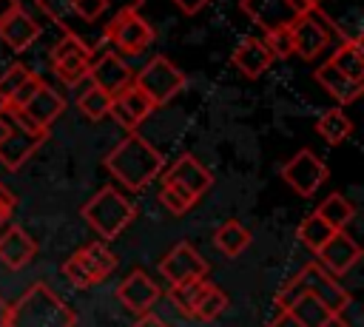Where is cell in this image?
<instances>
[{
    "instance_id": "7",
    "label": "cell",
    "mask_w": 364,
    "mask_h": 327,
    "mask_svg": "<svg viewBox=\"0 0 364 327\" xmlns=\"http://www.w3.org/2000/svg\"><path fill=\"white\" fill-rule=\"evenodd\" d=\"M102 37H105V43L114 45V51L119 57L122 54L136 57V54H142L154 43V28H151V23L136 9H128V11H117L108 20Z\"/></svg>"
},
{
    "instance_id": "3",
    "label": "cell",
    "mask_w": 364,
    "mask_h": 327,
    "mask_svg": "<svg viewBox=\"0 0 364 327\" xmlns=\"http://www.w3.org/2000/svg\"><path fill=\"white\" fill-rule=\"evenodd\" d=\"M299 293H310V296H316V299L324 301L336 316L353 301V296L347 293V287H341L338 279L330 276L318 262L304 264L290 282H284V287L276 293V313H282Z\"/></svg>"
},
{
    "instance_id": "16",
    "label": "cell",
    "mask_w": 364,
    "mask_h": 327,
    "mask_svg": "<svg viewBox=\"0 0 364 327\" xmlns=\"http://www.w3.org/2000/svg\"><path fill=\"white\" fill-rule=\"evenodd\" d=\"M151 111H154V102L136 85H128L117 97H111V108H108V114L114 117V122L119 128H125V131H136Z\"/></svg>"
},
{
    "instance_id": "4",
    "label": "cell",
    "mask_w": 364,
    "mask_h": 327,
    "mask_svg": "<svg viewBox=\"0 0 364 327\" xmlns=\"http://www.w3.org/2000/svg\"><path fill=\"white\" fill-rule=\"evenodd\" d=\"M80 213L102 242H114L136 219V205L128 196H122L114 185H105L82 205Z\"/></svg>"
},
{
    "instance_id": "28",
    "label": "cell",
    "mask_w": 364,
    "mask_h": 327,
    "mask_svg": "<svg viewBox=\"0 0 364 327\" xmlns=\"http://www.w3.org/2000/svg\"><path fill=\"white\" fill-rule=\"evenodd\" d=\"M316 213H318L333 230H344V227L353 222L355 208H353V202H350L347 196H341V193H330V196L316 208Z\"/></svg>"
},
{
    "instance_id": "27",
    "label": "cell",
    "mask_w": 364,
    "mask_h": 327,
    "mask_svg": "<svg viewBox=\"0 0 364 327\" xmlns=\"http://www.w3.org/2000/svg\"><path fill=\"white\" fill-rule=\"evenodd\" d=\"M316 134H318L324 142H330V145H341V142L353 134V122H350V117H347L341 108H330V111H324V114L318 117Z\"/></svg>"
},
{
    "instance_id": "35",
    "label": "cell",
    "mask_w": 364,
    "mask_h": 327,
    "mask_svg": "<svg viewBox=\"0 0 364 327\" xmlns=\"http://www.w3.org/2000/svg\"><path fill=\"white\" fill-rule=\"evenodd\" d=\"M159 202L171 210V213H188L199 199L196 196H191L185 188H179V185H173V182H162V191H159Z\"/></svg>"
},
{
    "instance_id": "23",
    "label": "cell",
    "mask_w": 364,
    "mask_h": 327,
    "mask_svg": "<svg viewBox=\"0 0 364 327\" xmlns=\"http://www.w3.org/2000/svg\"><path fill=\"white\" fill-rule=\"evenodd\" d=\"M316 80L324 85V91H327L338 105L355 102V100L361 97V91H364V82H355V80L344 77L333 63H321V65L316 68Z\"/></svg>"
},
{
    "instance_id": "31",
    "label": "cell",
    "mask_w": 364,
    "mask_h": 327,
    "mask_svg": "<svg viewBox=\"0 0 364 327\" xmlns=\"http://www.w3.org/2000/svg\"><path fill=\"white\" fill-rule=\"evenodd\" d=\"M77 108L82 117L88 119H102L108 117V108H111V97L105 91H100L97 85H88L80 97H77Z\"/></svg>"
},
{
    "instance_id": "6",
    "label": "cell",
    "mask_w": 364,
    "mask_h": 327,
    "mask_svg": "<svg viewBox=\"0 0 364 327\" xmlns=\"http://www.w3.org/2000/svg\"><path fill=\"white\" fill-rule=\"evenodd\" d=\"M185 74L168 60V57H162V54H156V57H151L148 63H145V68L136 74V80H131V85H136L151 102H154V108H159V105H168L182 88H185Z\"/></svg>"
},
{
    "instance_id": "26",
    "label": "cell",
    "mask_w": 364,
    "mask_h": 327,
    "mask_svg": "<svg viewBox=\"0 0 364 327\" xmlns=\"http://www.w3.org/2000/svg\"><path fill=\"white\" fill-rule=\"evenodd\" d=\"M327 63H333L344 77L361 82L364 80V48H361V40H341V45L333 51V57Z\"/></svg>"
},
{
    "instance_id": "38",
    "label": "cell",
    "mask_w": 364,
    "mask_h": 327,
    "mask_svg": "<svg viewBox=\"0 0 364 327\" xmlns=\"http://www.w3.org/2000/svg\"><path fill=\"white\" fill-rule=\"evenodd\" d=\"M40 82H43V80L34 74V77H31V80H28V82H26V85H23V88H20V91L11 97V100H9V102H0V105H17V108H20V105H26V100H28V97H31L37 88H40Z\"/></svg>"
},
{
    "instance_id": "18",
    "label": "cell",
    "mask_w": 364,
    "mask_h": 327,
    "mask_svg": "<svg viewBox=\"0 0 364 327\" xmlns=\"http://www.w3.org/2000/svg\"><path fill=\"white\" fill-rule=\"evenodd\" d=\"M63 108H65V100L51 85H46V82H40V88L26 100V105H20V111L26 114V119L34 128H40V131H48L51 122L63 114Z\"/></svg>"
},
{
    "instance_id": "25",
    "label": "cell",
    "mask_w": 364,
    "mask_h": 327,
    "mask_svg": "<svg viewBox=\"0 0 364 327\" xmlns=\"http://www.w3.org/2000/svg\"><path fill=\"white\" fill-rule=\"evenodd\" d=\"M213 245H216V250H219L222 256L236 259V256L245 253V247L250 245V230H247L242 222L228 219V222H222V225L216 227V233H213Z\"/></svg>"
},
{
    "instance_id": "41",
    "label": "cell",
    "mask_w": 364,
    "mask_h": 327,
    "mask_svg": "<svg viewBox=\"0 0 364 327\" xmlns=\"http://www.w3.org/2000/svg\"><path fill=\"white\" fill-rule=\"evenodd\" d=\"M210 0H173L176 9H182V14H199Z\"/></svg>"
},
{
    "instance_id": "9",
    "label": "cell",
    "mask_w": 364,
    "mask_h": 327,
    "mask_svg": "<svg viewBox=\"0 0 364 327\" xmlns=\"http://www.w3.org/2000/svg\"><path fill=\"white\" fill-rule=\"evenodd\" d=\"M327 165L310 151V148H301L296 151L284 165H282V179L304 199H310L324 182H327Z\"/></svg>"
},
{
    "instance_id": "17",
    "label": "cell",
    "mask_w": 364,
    "mask_h": 327,
    "mask_svg": "<svg viewBox=\"0 0 364 327\" xmlns=\"http://www.w3.org/2000/svg\"><path fill=\"white\" fill-rule=\"evenodd\" d=\"M6 117H9V114H6ZM9 119H11V117H9ZM46 136H48V134H34V131H28V128H23L20 122L11 119V134H9V139L0 145V165L9 168V171L23 168V162L46 142Z\"/></svg>"
},
{
    "instance_id": "42",
    "label": "cell",
    "mask_w": 364,
    "mask_h": 327,
    "mask_svg": "<svg viewBox=\"0 0 364 327\" xmlns=\"http://www.w3.org/2000/svg\"><path fill=\"white\" fill-rule=\"evenodd\" d=\"M134 327H171L165 318H159L156 313H145V316H139L136 318V324Z\"/></svg>"
},
{
    "instance_id": "46",
    "label": "cell",
    "mask_w": 364,
    "mask_h": 327,
    "mask_svg": "<svg viewBox=\"0 0 364 327\" xmlns=\"http://www.w3.org/2000/svg\"><path fill=\"white\" fill-rule=\"evenodd\" d=\"M9 313H11V304L0 296V327H9Z\"/></svg>"
},
{
    "instance_id": "2",
    "label": "cell",
    "mask_w": 364,
    "mask_h": 327,
    "mask_svg": "<svg viewBox=\"0 0 364 327\" xmlns=\"http://www.w3.org/2000/svg\"><path fill=\"white\" fill-rule=\"evenodd\" d=\"M77 313L43 282H34L9 313V327H74Z\"/></svg>"
},
{
    "instance_id": "22",
    "label": "cell",
    "mask_w": 364,
    "mask_h": 327,
    "mask_svg": "<svg viewBox=\"0 0 364 327\" xmlns=\"http://www.w3.org/2000/svg\"><path fill=\"white\" fill-rule=\"evenodd\" d=\"M239 9L264 31L279 26H293L296 17L287 6V0H239Z\"/></svg>"
},
{
    "instance_id": "10",
    "label": "cell",
    "mask_w": 364,
    "mask_h": 327,
    "mask_svg": "<svg viewBox=\"0 0 364 327\" xmlns=\"http://www.w3.org/2000/svg\"><path fill=\"white\" fill-rule=\"evenodd\" d=\"M159 273L173 284H185V282H196L208 276V262L196 253V247L191 242H176L159 262Z\"/></svg>"
},
{
    "instance_id": "11",
    "label": "cell",
    "mask_w": 364,
    "mask_h": 327,
    "mask_svg": "<svg viewBox=\"0 0 364 327\" xmlns=\"http://www.w3.org/2000/svg\"><path fill=\"white\" fill-rule=\"evenodd\" d=\"M88 77H91V85H97L108 97H117L134 80L128 63L117 51H102L100 57H94L91 60V68H88Z\"/></svg>"
},
{
    "instance_id": "13",
    "label": "cell",
    "mask_w": 364,
    "mask_h": 327,
    "mask_svg": "<svg viewBox=\"0 0 364 327\" xmlns=\"http://www.w3.org/2000/svg\"><path fill=\"white\" fill-rule=\"evenodd\" d=\"M290 34H293V54L301 60H316L330 45V28L316 17V11L299 17L290 26Z\"/></svg>"
},
{
    "instance_id": "43",
    "label": "cell",
    "mask_w": 364,
    "mask_h": 327,
    "mask_svg": "<svg viewBox=\"0 0 364 327\" xmlns=\"http://www.w3.org/2000/svg\"><path fill=\"white\" fill-rule=\"evenodd\" d=\"M142 0H105V9H114V11H128V9H139Z\"/></svg>"
},
{
    "instance_id": "39",
    "label": "cell",
    "mask_w": 364,
    "mask_h": 327,
    "mask_svg": "<svg viewBox=\"0 0 364 327\" xmlns=\"http://www.w3.org/2000/svg\"><path fill=\"white\" fill-rule=\"evenodd\" d=\"M14 205H17V199L11 196V191H9L6 185H0V225H6V222L11 219Z\"/></svg>"
},
{
    "instance_id": "37",
    "label": "cell",
    "mask_w": 364,
    "mask_h": 327,
    "mask_svg": "<svg viewBox=\"0 0 364 327\" xmlns=\"http://www.w3.org/2000/svg\"><path fill=\"white\" fill-rule=\"evenodd\" d=\"M37 6L60 26L68 28V17H71V0H37Z\"/></svg>"
},
{
    "instance_id": "15",
    "label": "cell",
    "mask_w": 364,
    "mask_h": 327,
    "mask_svg": "<svg viewBox=\"0 0 364 327\" xmlns=\"http://www.w3.org/2000/svg\"><path fill=\"white\" fill-rule=\"evenodd\" d=\"M316 256H318V264H321L330 276H344V273L361 259V247L355 245L353 236H347L344 230H336V233L316 250Z\"/></svg>"
},
{
    "instance_id": "45",
    "label": "cell",
    "mask_w": 364,
    "mask_h": 327,
    "mask_svg": "<svg viewBox=\"0 0 364 327\" xmlns=\"http://www.w3.org/2000/svg\"><path fill=\"white\" fill-rule=\"evenodd\" d=\"M17 9H20V0H0V20H6Z\"/></svg>"
},
{
    "instance_id": "32",
    "label": "cell",
    "mask_w": 364,
    "mask_h": 327,
    "mask_svg": "<svg viewBox=\"0 0 364 327\" xmlns=\"http://www.w3.org/2000/svg\"><path fill=\"white\" fill-rule=\"evenodd\" d=\"M205 279H196V282H185V284H173L171 287V301H173V307L182 313V316H193V307H196V301H199V296H202V290H205Z\"/></svg>"
},
{
    "instance_id": "20",
    "label": "cell",
    "mask_w": 364,
    "mask_h": 327,
    "mask_svg": "<svg viewBox=\"0 0 364 327\" xmlns=\"http://www.w3.org/2000/svg\"><path fill=\"white\" fill-rule=\"evenodd\" d=\"M37 256V242L31 239L28 230L11 225L3 236H0V262L9 270H23L31 264V259Z\"/></svg>"
},
{
    "instance_id": "21",
    "label": "cell",
    "mask_w": 364,
    "mask_h": 327,
    "mask_svg": "<svg viewBox=\"0 0 364 327\" xmlns=\"http://www.w3.org/2000/svg\"><path fill=\"white\" fill-rule=\"evenodd\" d=\"M37 37H40V23L23 6L17 11H11L6 20H0V40L11 51H26Z\"/></svg>"
},
{
    "instance_id": "40",
    "label": "cell",
    "mask_w": 364,
    "mask_h": 327,
    "mask_svg": "<svg viewBox=\"0 0 364 327\" xmlns=\"http://www.w3.org/2000/svg\"><path fill=\"white\" fill-rule=\"evenodd\" d=\"M318 3H321V0H287V6H290V11H293L296 20L304 17V14H310V11H316Z\"/></svg>"
},
{
    "instance_id": "19",
    "label": "cell",
    "mask_w": 364,
    "mask_h": 327,
    "mask_svg": "<svg viewBox=\"0 0 364 327\" xmlns=\"http://www.w3.org/2000/svg\"><path fill=\"white\" fill-rule=\"evenodd\" d=\"M282 316L293 327H333V321H336V313L324 301H318L316 296H310V293H299L282 310Z\"/></svg>"
},
{
    "instance_id": "1",
    "label": "cell",
    "mask_w": 364,
    "mask_h": 327,
    "mask_svg": "<svg viewBox=\"0 0 364 327\" xmlns=\"http://www.w3.org/2000/svg\"><path fill=\"white\" fill-rule=\"evenodd\" d=\"M105 171L114 173L117 182H122L128 191H145L162 171L165 159L162 154L136 131H128L102 159Z\"/></svg>"
},
{
    "instance_id": "34",
    "label": "cell",
    "mask_w": 364,
    "mask_h": 327,
    "mask_svg": "<svg viewBox=\"0 0 364 327\" xmlns=\"http://www.w3.org/2000/svg\"><path fill=\"white\" fill-rule=\"evenodd\" d=\"M31 77H34V71H31L28 65H23V63L9 65V68L0 74V102H9Z\"/></svg>"
},
{
    "instance_id": "5",
    "label": "cell",
    "mask_w": 364,
    "mask_h": 327,
    "mask_svg": "<svg viewBox=\"0 0 364 327\" xmlns=\"http://www.w3.org/2000/svg\"><path fill=\"white\" fill-rule=\"evenodd\" d=\"M117 267V256L108 250L105 242H91L82 245L80 250H74L65 262H63V276L77 287V290H88L94 284H102Z\"/></svg>"
},
{
    "instance_id": "24",
    "label": "cell",
    "mask_w": 364,
    "mask_h": 327,
    "mask_svg": "<svg viewBox=\"0 0 364 327\" xmlns=\"http://www.w3.org/2000/svg\"><path fill=\"white\" fill-rule=\"evenodd\" d=\"M230 63L245 74V77H250V80H256V77H262L267 68H270V54L264 51V45H262V40L259 37H245L236 48H233V54H230Z\"/></svg>"
},
{
    "instance_id": "29",
    "label": "cell",
    "mask_w": 364,
    "mask_h": 327,
    "mask_svg": "<svg viewBox=\"0 0 364 327\" xmlns=\"http://www.w3.org/2000/svg\"><path fill=\"white\" fill-rule=\"evenodd\" d=\"M225 310H228V296L222 293V287H216L213 282H208L205 290H202V296H199V301H196V307H193V316H191V318L213 321V318H219Z\"/></svg>"
},
{
    "instance_id": "30",
    "label": "cell",
    "mask_w": 364,
    "mask_h": 327,
    "mask_svg": "<svg viewBox=\"0 0 364 327\" xmlns=\"http://www.w3.org/2000/svg\"><path fill=\"white\" fill-rule=\"evenodd\" d=\"M333 233H336V230H333V227H330V225H327L316 210H313L310 216H304V219H301V225H299V242H301L307 250H313V253H316V250H318V247H321Z\"/></svg>"
},
{
    "instance_id": "33",
    "label": "cell",
    "mask_w": 364,
    "mask_h": 327,
    "mask_svg": "<svg viewBox=\"0 0 364 327\" xmlns=\"http://www.w3.org/2000/svg\"><path fill=\"white\" fill-rule=\"evenodd\" d=\"M262 45L270 54V60H287V57H293V34H290V26H279V28L264 31Z\"/></svg>"
},
{
    "instance_id": "36",
    "label": "cell",
    "mask_w": 364,
    "mask_h": 327,
    "mask_svg": "<svg viewBox=\"0 0 364 327\" xmlns=\"http://www.w3.org/2000/svg\"><path fill=\"white\" fill-rule=\"evenodd\" d=\"M105 0H71V14L85 20V23H94L100 14H105Z\"/></svg>"
},
{
    "instance_id": "44",
    "label": "cell",
    "mask_w": 364,
    "mask_h": 327,
    "mask_svg": "<svg viewBox=\"0 0 364 327\" xmlns=\"http://www.w3.org/2000/svg\"><path fill=\"white\" fill-rule=\"evenodd\" d=\"M9 134H11V119L6 117V111L0 108V145L9 139Z\"/></svg>"
},
{
    "instance_id": "14",
    "label": "cell",
    "mask_w": 364,
    "mask_h": 327,
    "mask_svg": "<svg viewBox=\"0 0 364 327\" xmlns=\"http://www.w3.org/2000/svg\"><path fill=\"white\" fill-rule=\"evenodd\" d=\"M117 299H119L134 316H145V313H151V307L156 304L159 287H156V282H154L145 270H131V273L119 282Z\"/></svg>"
},
{
    "instance_id": "8",
    "label": "cell",
    "mask_w": 364,
    "mask_h": 327,
    "mask_svg": "<svg viewBox=\"0 0 364 327\" xmlns=\"http://www.w3.org/2000/svg\"><path fill=\"white\" fill-rule=\"evenodd\" d=\"M51 60V71L57 74L60 82L65 85H77L88 77V68H91V60H94V51L91 45L77 34V31H68L65 37H60L48 54Z\"/></svg>"
},
{
    "instance_id": "12",
    "label": "cell",
    "mask_w": 364,
    "mask_h": 327,
    "mask_svg": "<svg viewBox=\"0 0 364 327\" xmlns=\"http://www.w3.org/2000/svg\"><path fill=\"white\" fill-rule=\"evenodd\" d=\"M162 176V182H173V185H179V188H185L191 196H205L208 191H210V185H213V173L193 156V154H182V156H176L173 159V165L168 168V171H162L159 173Z\"/></svg>"
}]
</instances>
